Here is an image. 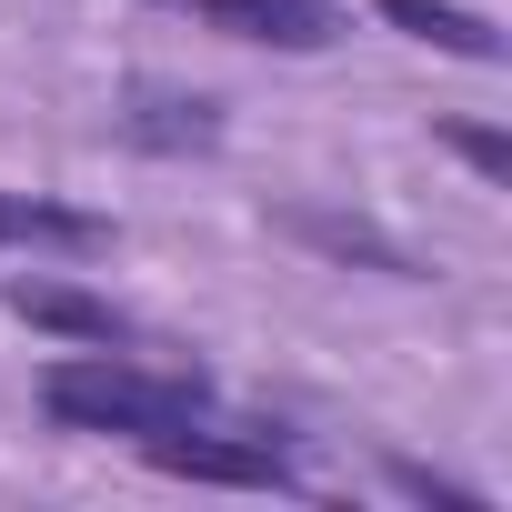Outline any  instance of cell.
I'll return each mask as SVG.
<instances>
[{"mask_svg": "<svg viewBox=\"0 0 512 512\" xmlns=\"http://www.w3.org/2000/svg\"><path fill=\"white\" fill-rule=\"evenodd\" d=\"M41 412L61 432H171V422H201L211 412V382L181 372V362H141V352H71L41 372Z\"/></svg>", "mask_w": 512, "mask_h": 512, "instance_id": "6da1fadb", "label": "cell"}, {"mask_svg": "<svg viewBox=\"0 0 512 512\" xmlns=\"http://www.w3.org/2000/svg\"><path fill=\"white\" fill-rule=\"evenodd\" d=\"M141 462L171 472V482H231V492H302L292 452L272 432H201V422H171V432H141Z\"/></svg>", "mask_w": 512, "mask_h": 512, "instance_id": "7a4b0ae2", "label": "cell"}, {"mask_svg": "<svg viewBox=\"0 0 512 512\" xmlns=\"http://www.w3.org/2000/svg\"><path fill=\"white\" fill-rule=\"evenodd\" d=\"M11 312H21V322H41V332H61V342L151 352V332H141L121 302H101V292H71V282H11Z\"/></svg>", "mask_w": 512, "mask_h": 512, "instance_id": "3957f363", "label": "cell"}, {"mask_svg": "<svg viewBox=\"0 0 512 512\" xmlns=\"http://www.w3.org/2000/svg\"><path fill=\"white\" fill-rule=\"evenodd\" d=\"M201 21H221L231 41H262V51H332L342 11L332 0H191Z\"/></svg>", "mask_w": 512, "mask_h": 512, "instance_id": "277c9868", "label": "cell"}, {"mask_svg": "<svg viewBox=\"0 0 512 512\" xmlns=\"http://www.w3.org/2000/svg\"><path fill=\"white\" fill-rule=\"evenodd\" d=\"M121 131H131L141 151H221V101H211V91H161V81H141V91L121 101Z\"/></svg>", "mask_w": 512, "mask_h": 512, "instance_id": "5b68a950", "label": "cell"}, {"mask_svg": "<svg viewBox=\"0 0 512 512\" xmlns=\"http://www.w3.org/2000/svg\"><path fill=\"white\" fill-rule=\"evenodd\" d=\"M121 231L101 211H71V201H41V191H0V251H111Z\"/></svg>", "mask_w": 512, "mask_h": 512, "instance_id": "8992f818", "label": "cell"}, {"mask_svg": "<svg viewBox=\"0 0 512 512\" xmlns=\"http://www.w3.org/2000/svg\"><path fill=\"white\" fill-rule=\"evenodd\" d=\"M292 241H312V251H332V262H372V272H392V282H422V262L392 241V231H372V221H352V211H312V201H292V211H272Z\"/></svg>", "mask_w": 512, "mask_h": 512, "instance_id": "52a82bcc", "label": "cell"}, {"mask_svg": "<svg viewBox=\"0 0 512 512\" xmlns=\"http://www.w3.org/2000/svg\"><path fill=\"white\" fill-rule=\"evenodd\" d=\"M372 11L392 21V31H412V41H432V51H452V61H502V31L482 21V11H462V0H372Z\"/></svg>", "mask_w": 512, "mask_h": 512, "instance_id": "ba28073f", "label": "cell"}, {"mask_svg": "<svg viewBox=\"0 0 512 512\" xmlns=\"http://www.w3.org/2000/svg\"><path fill=\"white\" fill-rule=\"evenodd\" d=\"M442 141H452L482 181H512V141H502V131H482V121H442Z\"/></svg>", "mask_w": 512, "mask_h": 512, "instance_id": "9c48e42d", "label": "cell"}, {"mask_svg": "<svg viewBox=\"0 0 512 512\" xmlns=\"http://www.w3.org/2000/svg\"><path fill=\"white\" fill-rule=\"evenodd\" d=\"M392 482H402L412 502H452V512H482V492H472V482H442V472H422V462H392Z\"/></svg>", "mask_w": 512, "mask_h": 512, "instance_id": "30bf717a", "label": "cell"}]
</instances>
